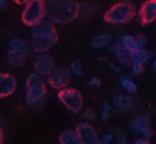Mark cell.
I'll use <instances>...</instances> for the list:
<instances>
[{
	"instance_id": "obj_8",
	"label": "cell",
	"mask_w": 156,
	"mask_h": 144,
	"mask_svg": "<svg viewBox=\"0 0 156 144\" xmlns=\"http://www.w3.org/2000/svg\"><path fill=\"white\" fill-rule=\"evenodd\" d=\"M134 19L142 26L153 25L156 20V0H145L139 9H136Z\"/></svg>"
},
{
	"instance_id": "obj_21",
	"label": "cell",
	"mask_w": 156,
	"mask_h": 144,
	"mask_svg": "<svg viewBox=\"0 0 156 144\" xmlns=\"http://www.w3.org/2000/svg\"><path fill=\"white\" fill-rule=\"evenodd\" d=\"M25 56H22L20 53H17L15 50L7 49V53H6V61L10 67H22L23 62H25Z\"/></svg>"
},
{
	"instance_id": "obj_24",
	"label": "cell",
	"mask_w": 156,
	"mask_h": 144,
	"mask_svg": "<svg viewBox=\"0 0 156 144\" xmlns=\"http://www.w3.org/2000/svg\"><path fill=\"white\" fill-rule=\"evenodd\" d=\"M108 131H112L113 135H114V140H116L117 144H127V135L126 133L123 131L122 128H117V127H110Z\"/></svg>"
},
{
	"instance_id": "obj_18",
	"label": "cell",
	"mask_w": 156,
	"mask_h": 144,
	"mask_svg": "<svg viewBox=\"0 0 156 144\" xmlns=\"http://www.w3.org/2000/svg\"><path fill=\"white\" fill-rule=\"evenodd\" d=\"M119 42L122 43L123 48H126L127 50L133 52V53H136V52L139 50V45H137V42H136V36H133V35L123 33Z\"/></svg>"
},
{
	"instance_id": "obj_10",
	"label": "cell",
	"mask_w": 156,
	"mask_h": 144,
	"mask_svg": "<svg viewBox=\"0 0 156 144\" xmlns=\"http://www.w3.org/2000/svg\"><path fill=\"white\" fill-rule=\"evenodd\" d=\"M55 68V59L48 52H39L34 59V71L44 75L45 78L49 75L52 69Z\"/></svg>"
},
{
	"instance_id": "obj_32",
	"label": "cell",
	"mask_w": 156,
	"mask_h": 144,
	"mask_svg": "<svg viewBox=\"0 0 156 144\" xmlns=\"http://www.w3.org/2000/svg\"><path fill=\"white\" fill-rule=\"evenodd\" d=\"M140 135H142V137H145V139H147V140H151L152 137H153V130H152L151 127H147V128H145V130L142 131Z\"/></svg>"
},
{
	"instance_id": "obj_34",
	"label": "cell",
	"mask_w": 156,
	"mask_h": 144,
	"mask_svg": "<svg viewBox=\"0 0 156 144\" xmlns=\"http://www.w3.org/2000/svg\"><path fill=\"white\" fill-rule=\"evenodd\" d=\"M110 68H112V71H113V72H116V74H119V72L122 71V69H120V65H119V63H113V62H110Z\"/></svg>"
},
{
	"instance_id": "obj_9",
	"label": "cell",
	"mask_w": 156,
	"mask_h": 144,
	"mask_svg": "<svg viewBox=\"0 0 156 144\" xmlns=\"http://www.w3.org/2000/svg\"><path fill=\"white\" fill-rule=\"evenodd\" d=\"M75 133L78 135L80 144H98L100 137L97 134V130L90 122H80L75 125Z\"/></svg>"
},
{
	"instance_id": "obj_19",
	"label": "cell",
	"mask_w": 156,
	"mask_h": 144,
	"mask_svg": "<svg viewBox=\"0 0 156 144\" xmlns=\"http://www.w3.org/2000/svg\"><path fill=\"white\" fill-rule=\"evenodd\" d=\"M58 141L61 144H80V140H78V135L75 133V130H64L59 134Z\"/></svg>"
},
{
	"instance_id": "obj_16",
	"label": "cell",
	"mask_w": 156,
	"mask_h": 144,
	"mask_svg": "<svg viewBox=\"0 0 156 144\" xmlns=\"http://www.w3.org/2000/svg\"><path fill=\"white\" fill-rule=\"evenodd\" d=\"M113 43V38L110 36V33L107 32H103V33L95 35L94 38L91 39V48L95 50H100V49H107L110 45Z\"/></svg>"
},
{
	"instance_id": "obj_13",
	"label": "cell",
	"mask_w": 156,
	"mask_h": 144,
	"mask_svg": "<svg viewBox=\"0 0 156 144\" xmlns=\"http://www.w3.org/2000/svg\"><path fill=\"white\" fill-rule=\"evenodd\" d=\"M17 87L16 78L12 74H0V100L10 97Z\"/></svg>"
},
{
	"instance_id": "obj_7",
	"label": "cell",
	"mask_w": 156,
	"mask_h": 144,
	"mask_svg": "<svg viewBox=\"0 0 156 144\" xmlns=\"http://www.w3.org/2000/svg\"><path fill=\"white\" fill-rule=\"evenodd\" d=\"M71 79H73V72L69 71V68L55 67L52 69V72L46 77V85L51 87L52 89L58 91V89L64 88V87H68Z\"/></svg>"
},
{
	"instance_id": "obj_14",
	"label": "cell",
	"mask_w": 156,
	"mask_h": 144,
	"mask_svg": "<svg viewBox=\"0 0 156 144\" xmlns=\"http://www.w3.org/2000/svg\"><path fill=\"white\" fill-rule=\"evenodd\" d=\"M151 122H152V117L147 115V114H139V115H136L130 121L129 124V128L133 131L134 134H142V131L145 130V128L151 127Z\"/></svg>"
},
{
	"instance_id": "obj_37",
	"label": "cell",
	"mask_w": 156,
	"mask_h": 144,
	"mask_svg": "<svg viewBox=\"0 0 156 144\" xmlns=\"http://www.w3.org/2000/svg\"><path fill=\"white\" fill-rule=\"evenodd\" d=\"M7 9V0H0V12H5Z\"/></svg>"
},
{
	"instance_id": "obj_2",
	"label": "cell",
	"mask_w": 156,
	"mask_h": 144,
	"mask_svg": "<svg viewBox=\"0 0 156 144\" xmlns=\"http://www.w3.org/2000/svg\"><path fill=\"white\" fill-rule=\"evenodd\" d=\"M30 46L32 50L39 52H48L58 42V32L55 29V23H52L48 19H44L42 22L30 28Z\"/></svg>"
},
{
	"instance_id": "obj_38",
	"label": "cell",
	"mask_w": 156,
	"mask_h": 144,
	"mask_svg": "<svg viewBox=\"0 0 156 144\" xmlns=\"http://www.w3.org/2000/svg\"><path fill=\"white\" fill-rule=\"evenodd\" d=\"M12 2H13V3H16V5H25L28 0H12Z\"/></svg>"
},
{
	"instance_id": "obj_36",
	"label": "cell",
	"mask_w": 156,
	"mask_h": 144,
	"mask_svg": "<svg viewBox=\"0 0 156 144\" xmlns=\"http://www.w3.org/2000/svg\"><path fill=\"white\" fill-rule=\"evenodd\" d=\"M149 143V140L145 139V137H142V139H136L134 140V144H147Z\"/></svg>"
},
{
	"instance_id": "obj_35",
	"label": "cell",
	"mask_w": 156,
	"mask_h": 144,
	"mask_svg": "<svg viewBox=\"0 0 156 144\" xmlns=\"http://www.w3.org/2000/svg\"><path fill=\"white\" fill-rule=\"evenodd\" d=\"M145 114H147V115H153V114H156V105H153V107H151V108H147L146 111H143Z\"/></svg>"
},
{
	"instance_id": "obj_22",
	"label": "cell",
	"mask_w": 156,
	"mask_h": 144,
	"mask_svg": "<svg viewBox=\"0 0 156 144\" xmlns=\"http://www.w3.org/2000/svg\"><path fill=\"white\" fill-rule=\"evenodd\" d=\"M153 55H155V52H153V50L145 49V48H139V50L134 53L133 62H139V63H143V65H145L149 59L153 58Z\"/></svg>"
},
{
	"instance_id": "obj_23",
	"label": "cell",
	"mask_w": 156,
	"mask_h": 144,
	"mask_svg": "<svg viewBox=\"0 0 156 144\" xmlns=\"http://www.w3.org/2000/svg\"><path fill=\"white\" fill-rule=\"evenodd\" d=\"M114 112H116V111L113 110V105H110L108 102H103V104H101V111H100V120L107 122L112 118V115Z\"/></svg>"
},
{
	"instance_id": "obj_25",
	"label": "cell",
	"mask_w": 156,
	"mask_h": 144,
	"mask_svg": "<svg viewBox=\"0 0 156 144\" xmlns=\"http://www.w3.org/2000/svg\"><path fill=\"white\" fill-rule=\"evenodd\" d=\"M69 71L73 72V75H77V77H84V65L80 59H74L71 63H69Z\"/></svg>"
},
{
	"instance_id": "obj_15",
	"label": "cell",
	"mask_w": 156,
	"mask_h": 144,
	"mask_svg": "<svg viewBox=\"0 0 156 144\" xmlns=\"http://www.w3.org/2000/svg\"><path fill=\"white\" fill-rule=\"evenodd\" d=\"M9 49L15 50V52H17V53H20L22 56H25V58H28L34 50H32V46H30V43L29 42H26L25 39L22 38H13L9 40Z\"/></svg>"
},
{
	"instance_id": "obj_6",
	"label": "cell",
	"mask_w": 156,
	"mask_h": 144,
	"mask_svg": "<svg viewBox=\"0 0 156 144\" xmlns=\"http://www.w3.org/2000/svg\"><path fill=\"white\" fill-rule=\"evenodd\" d=\"M56 98L65 107L69 112L73 114H80L84 108V101H83V94L78 89L73 88V87H64V88L58 89Z\"/></svg>"
},
{
	"instance_id": "obj_30",
	"label": "cell",
	"mask_w": 156,
	"mask_h": 144,
	"mask_svg": "<svg viewBox=\"0 0 156 144\" xmlns=\"http://www.w3.org/2000/svg\"><path fill=\"white\" fill-rule=\"evenodd\" d=\"M87 85H88V87H93V88H100L101 81L97 77H91L90 79H87Z\"/></svg>"
},
{
	"instance_id": "obj_3",
	"label": "cell",
	"mask_w": 156,
	"mask_h": 144,
	"mask_svg": "<svg viewBox=\"0 0 156 144\" xmlns=\"http://www.w3.org/2000/svg\"><path fill=\"white\" fill-rule=\"evenodd\" d=\"M46 78L38 72H32L25 81V101L34 112H39L45 105Z\"/></svg>"
},
{
	"instance_id": "obj_5",
	"label": "cell",
	"mask_w": 156,
	"mask_h": 144,
	"mask_svg": "<svg viewBox=\"0 0 156 144\" xmlns=\"http://www.w3.org/2000/svg\"><path fill=\"white\" fill-rule=\"evenodd\" d=\"M46 19L45 10V0H28L23 5L20 20L26 28H34L35 25Z\"/></svg>"
},
{
	"instance_id": "obj_33",
	"label": "cell",
	"mask_w": 156,
	"mask_h": 144,
	"mask_svg": "<svg viewBox=\"0 0 156 144\" xmlns=\"http://www.w3.org/2000/svg\"><path fill=\"white\" fill-rule=\"evenodd\" d=\"M5 137H6V127H5V124L0 121V144L5 141Z\"/></svg>"
},
{
	"instance_id": "obj_29",
	"label": "cell",
	"mask_w": 156,
	"mask_h": 144,
	"mask_svg": "<svg viewBox=\"0 0 156 144\" xmlns=\"http://www.w3.org/2000/svg\"><path fill=\"white\" fill-rule=\"evenodd\" d=\"M114 140V135H113L112 131H107L100 137V144H110Z\"/></svg>"
},
{
	"instance_id": "obj_31",
	"label": "cell",
	"mask_w": 156,
	"mask_h": 144,
	"mask_svg": "<svg viewBox=\"0 0 156 144\" xmlns=\"http://www.w3.org/2000/svg\"><path fill=\"white\" fill-rule=\"evenodd\" d=\"M136 42H137V45H139V48H145L146 43H147V39H146L145 35H136Z\"/></svg>"
},
{
	"instance_id": "obj_27",
	"label": "cell",
	"mask_w": 156,
	"mask_h": 144,
	"mask_svg": "<svg viewBox=\"0 0 156 144\" xmlns=\"http://www.w3.org/2000/svg\"><path fill=\"white\" fill-rule=\"evenodd\" d=\"M129 68H130V75H133V77H140L145 71V65L139 63V62H133Z\"/></svg>"
},
{
	"instance_id": "obj_1",
	"label": "cell",
	"mask_w": 156,
	"mask_h": 144,
	"mask_svg": "<svg viewBox=\"0 0 156 144\" xmlns=\"http://www.w3.org/2000/svg\"><path fill=\"white\" fill-rule=\"evenodd\" d=\"M78 0H45L46 19L55 25H68L80 17Z\"/></svg>"
},
{
	"instance_id": "obj_28",
	"label": "cell",
	"mask_w": 156,
	"mask_h": 144,
	"mask_svg": "<svg viewBox=\"0 0 156 144\" xmlns=\"http://www.w3.org/2000/svg\"><path fill=\"white\" fill-rule=\"evenodd\" d=\"M83 117L84 120H87V121H93V120H95L97 118V112H95L93 108H90V107H87V108H83Z\"/></svg>"
},
{
	"instance_id": "obj_17",
	"label": "cell",
	"mask_w": 156,
	"mask_h": 144,
	"mask_svg": "<svg viewBox=\"0 0 156 144\" xmlns=\"http://www.w3.org/2000/svg\"><path fill=\"white\" fill-rule=\"evenodd\" d=\"M119 82H120V87H122L129 95H137L139 94V88H137V85L136 82L133 81V78L130 77V75H120L119 78Z\"/></svg>"
},
{
	"instance_id": "obj_11",
	"label": "cell",
	"mask_w": 156,
	"mask_h": 144,
	"mask_svg": "<svg viewBox=\"0 0 156 144\" xmlns=\"http://www.w3.org/2000/svg\"><path fill=\"white\" fill-rule=\"evenodd\" d=\"M107 52H110L114 55L116 58V62L120 65V67H126L129 68L132 63H133V59H134V53L127 50L126 48H123L122 43L116 40L114 43H112L108 48H107Z\"/></svg>"
},
{
	"instance_id": "obj_26",
	"label": "cell",
	"mask_w": 156,
	"mask_h": 144,
	"mask_svg": "<svg viewBox=\"0 0 156 144\" xmlns=\"http://www.w3.org/2000/svg\"><path fill=\"white\" fill-rule=\"evenodd\" d=\"M106 32L110 33V36L113 38V40H120L123 35V29L122 26H116V25H107Z\"/></svg>"
},
{
	"instance_id": "obj_4",
	"label": "cell",
	"mask_w": 156,
	"mask_h": 144,
	"mask_svg": "<svg viewBox=\"0 0 156 144\" xmlns=\"http://www.w3.org/2000/svg\"><path fill=\"white\" fill-rule=\"evenodd\" d=\"M136 16V6L130 0H122L113 5L110 9H107L104 13V22L107 25H116V26H124L130 23Z\"/></svg>"
},
{
	"instance_id": "obj_39",
	"label": "cell",
	"mask_w": 156,
	"mask_h": 144,
	"mask_svg": "<svg viewBox=\"0 0 156 144\" xmlns=\"http://www.w3.org/2000/svg\"><path fill=\"white\" fill-rule=\"evenodd\" d=\"M152 33L156 36V26H153V29H152Z\"/></svg>"
},
{
	"instance_id": "obj_20",
	"label": "cell",
	"mask_w": 156,
	"mask_h": 144,
	"mask_svg": "<svg viewBox=\"0 0 156 144\" xmlns=\"http://www.w3.org/2000/svg\"><path fill=\"white\" fill-rule=\"evenodd\" d=\"M98 12V6L93 2H85L80 5V16L81 17H91Z\"/></svg>"
},
{
	"instance_id": "obj_40",
	"label": "cell",
	"mask_w": 156,
	"mask_h": 144,
	"mask_svg": "<svg viewBox=\"0 0 156 144\" xmlns=\"http://www.w3.org/2000/svg\"><path fill=\"white\" fill-rule=\"evenodd\" d=\"M98 61H100V62H103V61H106V58H104V56H100V58H98Z\"/></svg>"
},
{
	"instance_id": "obj_12",
	"label": "cell",
	"mask_w": 156,
	"mask_h": 144,
	"mask_svg": "<svg viewBox=\"0 0 156 144\" xmlns=\"http://www.w3.org/2000/svg\"><path fill=\"white\" fill-rule=\"evenodd\" d=\"M112 102L113 107L116 108V112H130L133 110V98L132 95H129L127 92L126 94H122V92H112Z\"/></svg>"
}]
</instances>
